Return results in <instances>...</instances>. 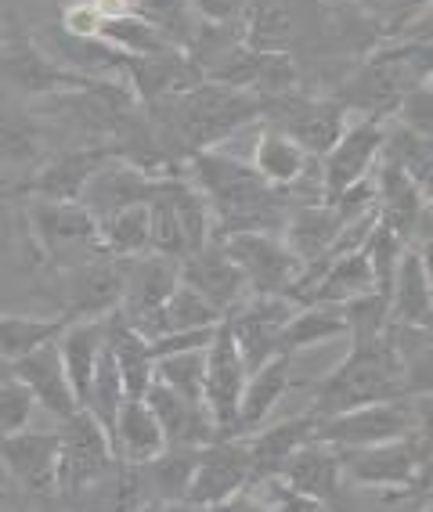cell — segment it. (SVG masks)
I'll return each instance as SVG.
<instances>
[{"mask_svg": "<svg viewBox=\"0 0 433 512\" xmlns=\"http://www.w3.org/2000/svg\"><path fill=\"white\" fill-rule=\"evenodd\" d=\"M397 397H408L405 383H401V357H397L390 336L383 332L369 343H351L340 365L314 383L307 412H314L318 419H329V415L351 412L361 404L397 401Z\"/></svg>", "mask_w": 433, "mask_h": 512, "instance_id": "obj_1", "label": "cell"}, {"mask_svg": "<svg viewBox=\"0 0 433 512\" xmlns=\"http://www.w3.org/2000/svg\"><path fill=\"white\" fill-rule=\"evenodd\" d=\"M340 462L347 484L383 491V502L394 505L430 487V433L419 430L376 448L340 451Z\"/></svg>", "mask_w": 433, "mask_h": 512, "instance_id": "obj_2", "label": "cell"}, {"mask_svg": "<svg viewBox=\"0 0 433 512\" xmlns=\"http://www.w3.org/2000/svg\"><path fill=\"white\" fill-rule=\"evenodd\" d=\"M98 80L102 76L76 73L58 58L44 55L37 40L29 37V29L22 26L19 11H4V19H0V83H8L11 91L40 101L55 98V94L87 91Z\"/></svg>", "mask_w": 433, "mask_h": 512, "instance_id": "obj_3", "label": "cell"}, {"mask_svg": "<svg viewBox=\"0 0 433 512\" xmlns=\"http://www.w3.org/2000/svg\"><path fill=\"white\" fill-rule=\"evenodd\" d=\"M22 235L33 246V256L47 271L69 267V253H80V260L102 253L98 246V220L83 202H47L29 199L22 210Z\"/></svg>", "mask_w": 433, "mask_h": 512, "instance_id": "obj_4", "label": "cell"}, {"mask_svg": "<svg viewBox=\"0 0 433 512\" xmlns=\"http://www.w3.org/2000/svg\"><path fill=\"white\" fill-rule=\"evenodd\" d=\"M127 271L130 260L123 256H91L73 267L51 271V289L47 300L55 303L58 318L65 321H87V318H109L112 311H120L123 289H127Z\"/></svg>", "mask_w": 433, "mask_h": 512, "instance_id": "obj_5", "label": "cell"}, {"mask_svg": "<svg viewBox=\"0 0 433 512\" xmlns=\"http://www.w3.org/2000/svg\"><path fill=\"white\" fill-rule=\"evenodd\" d=\"M415 401H430V397H397V401L361 404L351 412L318 419L314 440H322V444H329L336 451L376 448V444H387V440H401L408 433L426 430V408L419 412Z\"/></svg>", "mask_w": 433, "mask_h": 512, "instance_id": "obj_6", "label": "cell"}, {"mask_svg": "<svg viewBox=\"0 0 433 512\" xmlns=\"http://www.w3.org/2000/svg\"><path fill=\"white\" fill-rule=\"evenodd\" d=\"M260 119L268 127L282 130L289 141L304 148L311 159H322L336 138L343 134V127L351 123V112L343 109L340 101H332L329 94H307V91H289L278 98L264 101Z\"/></svg>", "mask_w": 433, "mask_h": 512, "instance_id": "obj_7", "label": "cell"}, {"mask_svg": "<svg viewBox=\"0 0 433 512\" xmlns=\"http://www.w3.org/2000/svg\"><path fill=\"white\" fill-rule=\"evenodd\" d=\"M116 466L112 440L87 408H76L69 419L58 422V491L69 498L87 487L102 484Z\"/></svg>", "mask_w": 433, "mask_h": 512, "instance_id": "obj_8", "label": "cell"}, {"mask_svg": "<svg viewBox=\"0 0 433 512\" xmlns=\"http://www.w3.org/2000/svg\"><path fill=\"white\" fill-rule=\"evenodd\" d=\"M213 242H221L224 253L235 260V267L246 278L249 296H282L286 300L289 285L304 267V260H296L286 242L271 231H235V235H221Z\"/></svg>", "mask_w": 433, "mask_h": 512, "instance_id": "obj_9", "label": "cell"}, {"mask_svg": "<svg viewBox=\"0 0 433 512\" xmlns=\"http://www.w3.org/2000/svg\"><path fill=\"white\" fill-rule=\"evenodd\" d=\"M383 138H387V119L361 116L343 127L336 145L322 156V170H318L322 202H332L336 195L347 192L351 184L372 177L379 156H383Z\"/></svg>", "mask_w": 433, "mask_h": 512, "instance_id": "obj_10", "label": "cell"}, {"mask_svg": "<svg viewBox=\"0 0 433 512\" xmlns=\"http://www.w3.org/2000/svg\"><path fill=\"white\" fill-rule=\"evenodd\" d=\"M249 372L246 361H242L235 339H231L228 321H217L213 339L206 343V390H203V404L210 412L213 426H217V440L231 437L235 430V415H239V401H242V386H246Z\"/></svg>", "mask_w": 433, "mask_h": 512, "instance_id": "obj_11", "label": "cell"}, {"mask_svg": "<svg viewBox=\"0 0 433 512\" xmlns=\"http://www.w3.org/2000/svg\"><path fill=\"white\" fill-rule=\"evenodd\" d=\"M249 487V451L246 437H221L199 448L192 480H188L185 505L188 509H206L228 502L231 494Z\"/></svg>", "mask_w": 433, "mask_h": 512, "instance_id": "obj_12", "label": "cell"}, {"mask_svg": "<svg viewBox=\"0 0 433 512\" xmlns=\"http://www.w3.org/2000/svg\"><path fill=\"white\" fill-rule=\"evenodd\" d=\"M275 480H282L289 491L322 502L329 512H351V494H347L340 451L322 444V440H307L304 448H296L282 462Z\"/></svg>", "mask_w": 433, "mask_h": 512, "instance_id": "obj_13", "label": "cell"}, {"mask_svg": "<svg viewBox=\"0 0 433 512\" xmlns=\"http://www.w3.org/2000/svg\"><path fill=\"white\" fill-rule=\"evenodd\" d=\"M109 159H116L109 145H80V148L51 152V156L33 170V177L19 184V195L47 199V202H80L87 181H91Z\"/></svg>", "mask_w": 433, "mask_h": 512, "instance_id": "obj_14", "label": "cell"}, {"mask_svg": "<svg viewBox=\"0 0 433 512\" xmlns=\"http://www.w3.org/2000/svg\"><path fill=\"white\" fill-rule=\"evenodd\" d=\"M296 311V303L282 300V296H246L239 307H231L224 314L231 329V339L239 347L246 372H257L260 365H268L278 354V332Z\"/></svg>", "mask_w": 433, "mask_h": 512, "instance_id": "obj_15", "label": "cell"}, {"mask_svg": "<svg viewBox=\"0 0 433 512\" xmlns=\"http://www.w3.org/2000/svg\"><path fill=\"white\" fill-rule=\"evenodd\" d=\"M0 466L26 494L58 491V430H22L0 437Z\"/></svg>", "mask_w": 433, "mask_h": 512, "instance_id": "obj_16", "label": "cell"}, {"mask_svg": "<svg viewBox=\"0 0 433 512\" xmlns=\"http://www.w3.org/2000/svg\"><path fill=\"white\" fill-rule=\"evenodd\" d=\"M166 181H170V177H148L145 170L123 163V159H109V163L87 181L80 202L91 210L94 220H102L116 210L138 206V202H152L163 192Z\"/></svg>", "mask_w": 433, "mask_h": 512, "instance_id": "obj_17", "label": "cell"}, {"mask_svg": "<svg viewBox=\"0 0 433 512\" xmlns=\"http://www.w3.org/2000/svg\"><path fill=\"white\" fill-rule=\"evenodd\" d=\"M177 282H181V260L159 256V253L134 256L127 271V289H123L120 314L138 329L141 321H148L166 300H170Z\"/></svg>", "mask_w": 433, "mask_h": 512, "instance_id": "obj_18", "label": "cell"}, {"mask_svg": "<svg viewBox=\"0 0 433 512\" xmlns=\"http://www.w3.org/2000/svg\"><path fill=\"white\" fill-rule=\"evenodd\" d=\"M181 282L188 289H195L203 300H210L221 314H228L231 307H239L249 296L246 278L235 267V260L221 249V242H210L199 253H188L181 260Z\"/></svg>", "mask_w": 433, "mask_h": 512, "instance_id": "obj_19", "label": "cell"}, {"mask_svg": "<svg viewBox=\"0 0 433 512\" xmlns=\"http://www.w3.org/2000/svg\"><path fill=\"white\" fill-rule=\"evenodd\" d=\"M430 249L405 246L397 260L394 282H390V321L408 329H430L433 314V278H430Z\"/></svg>", "mask_w": 433, "mask_h": 512, "instance_id": "obj_20", "label": "cell"}, {"mask_svg": "<svg viewBox=\"0 0 433 512\" xmlns=\"http://www.w3.org/2000/svg\"><path fill=\"white\" fill-rule=\"evenodd\" d=\"M51 130L33 109L0 98V166L4 170H37L51 156Z\"/></svg>", "mask_w": 433, "mask_h": 512, "instance_id": "obj_21", "label": "cell"}, {"mask_svg": "<svg viewBox=\"0 0 433 512\" xmlns=\"http://www.w3.org/2000/svg\"><path fill=\"white\" fill-rule=\"evenodd\" d=\"M141 401H145L148 408H152V415L159 419L166 444H174V448H206V444L217 440V426H213L206 404L185 401V397H177L174 390L159 386L156 379H152V386L145 390Z\"/></svg>", "mask_w": 433, "mask_h": 512, "instance_id": "obj_22", "label": "cell"}, {"mask_svg": "<svg viewBox=\"0 0 433 512\" xmlns=\"http://www.w3.org/2000/svg\"><path fill=\"white\" fill-rule=\"evenodd\" d=\"M314 430H318V415L304 412V415H293V419L275 422V426H260L257 433H249L246 437L249 487L260 484V480H271L296 448H304L307 440H314Z\"/></svg>", "mask_w": 433, "mask_h": 512, "instance_id": "obj_23", "label": "cell"}, {"mask_svg": "<svg viewBox=\"0 0 433 512\" xmlns=\"http://www.w3.org/2000/svg\"><path fill=\"white\" fill-rule=\"evenodd\" d=\"M11 372H15V379H22V383L29 386L37 408H44L47 415H55L58 422L69 419V415L80 408L73 386L65 379L62 357H58L55 343H47V347L33 350V354H26L22 361H15Z\"/></svg>", "mask_w": 433, "mask_h": 512, "instance_id": "obj_24", "label": "cell"}, {"mask_svg": "<svg viewBox=\"0 0 433 512\" xmlns=\"http://www.w3.org/2000/svg\"><path fill=\"white\" fill-rule=\"evenodd\" d=\"M293 386V357L275 354L268 365H260L257 372H249L246 386H242L239 415H235V430L231 437H249L257 433L268 415L275 412V404L286 397V390Z\"/></svg>", "mask_w": 433, "mask_h": 512, "instance_id": "obj_25", "label": "cell"}, {"mask_svg": "<svg viewBox=\"0 0 433 512\" xmlns=\"http://www.w3.org/2000/svg\"><path fill=\"white\" fill-rule=\"evenodd\" d=\"M105 347H109L112 361H116V372L123 379L127 401H141L145 390L152 386V368H156V357L148 350V339L120 311H112L105 318Z\"/></svg>", "mask_w": 433, "mask_h": 512, "instance_id": "obj_26", "label": "cell"}, {"mask_svg": "<svg viewBox=\"0 0 433 512\" xmlns=\"http://www.w3.org/2000/svg\"><path fill=\"white\" fill-rule=\"evenodd\" d=\"M340 228H343V220H340V213H336V206L318 199V202H304V206L289 210L286 220H282V235L278 238L286 242V249L296 260L311 264V260L329 253L336 235H340Z\"/></svg>", "mask_w": 433, "mask_h": 512, "instance_id": "obj_27", "label": "cell"}, {"mask_svg": "<svg viewBox=\"0 0 433 512\" xmlns=\"http://www.w3.org/2000/svg\"><path fill=\"white\" fill-rule=\"evenodd\" d=\"M55 350L62 357L65 379L73 386L76 401H87V390H91V379L98 372V361H102L105 350V318H87V321H69L65 332L55 339Z\"/></svg>", "mask_w": 433, "mask_h": 512, "instance_id": "obj_28", "label": "cell"}, {"mask_svg": "<svg viewBox=\"0 0 433 512\" xmlns=\"http://www.w3.org/2000/svg\"><path fill=\"white\" fill-rule=\"evenodd\" d=\"M311 163L314 159L307 156L304 148L296 145V141H289L286 134L275 127L260 130L257 141H253V159H249L253 174H257L260 181H268L271 188H278V192H289L293 184L304 181V177L311 174Z\"/></svg>", "mask_w": 433, "mask_h": 512, "instance_id": "obj_29", "label": "cell"}, {"mask_svg": "<svg viewBox=\"0 0 433 512\" xmlns=\"http://www.w3.org/2000/svg\"><path fill=\"white\" fill-rule=\"evenodd\" d=\"M109 440L116 462H127V466H141V462L156 458L166 448L163 426H159V419L145 401H123L120 415L112 422Z\"/></svg>", "mask_w": 433, "mask_h": 512, "instance_id": "obj_30", "label": "cell"}, {"mask_svg": "<svg viewBox=\"0 0 433 512\" xmlns=\"http://www.w3.org/2000/svg\"><path fill=\"white\" fill-rule=\"evenodd\" d=\"M376 289L372 282V267H369V256H365V246L351 249V253H340L332 256L329 264H325L322 278L314 282L311 296L304 303H322V307H340V303L354 300V296L369 293ZM300 303V307H304Z\"/></svg>", "mask_w": 433, "mask_h": 512, "instance_id": "obj_31", "label": "cell"}, {"mask_svg": "<svg viewBox=\"0 0 433 512\" xmlns=\"http://www.w3.org/2000/svg\"><path fill=\"white\" fill-rule=\"evenodd\" d=\"M221 318L224 314L217 311L210 300H203V296L195 293V289H188L185 282H177V289L170 293V300H166L148 321H141L138 332L145 339H159V336H166V332L213 329Z\"/></svg>", "mask_w": 433, "mask_h": 512, "instance_id": "obj_32", "label": "cell"}, {"mask_svg": "<svg viewBox=\"0 0 433 512\" xmlns=\"http://www.w3.org/2000/svg\"><path fill=\"white\" fill-rule=\"evenodd\" d=\"M347 336V325L340 318V307H322V303H304L289 314V321L278 332V354L296 357L300 350L322 347L329 339Z\"/></svg>", "mask_w": 433, "mask_h": 512, "instance_id": "obj_33", "label": "cell"}, {"mask_svg": "<svg viewBox=\"0 0 433 512\" xmlns=\"http://www.w3.org/2000/svg\"><path fill=\"white\" fill-rule=\"evenodd\" d=\"M69 321L58 318V314H47V318H29V314H0V361H22L33 350L55 343L65 332Z\"/></svg>", "mask_w": 433, "mask_h": 512, "instance_id": "obj_34", "label": "cell"}, {"mask_svg": "<svg viewBox=\"0 0 433 512\" xmlns=\"http://www.w3.org/2000/svg\"><path fill=\"white\" fill-rule=\"evenodd\" d=\"M98 40L123 55L134 58H148V55H166V51H177L174 40H166V33H159L145 15L130 11V15H120V19H105L102 29H98Z\"/></svg>", "mask_w": 433, "mask_h": 512, "instance_id": "obj_35", "label": "cell"}, {"mask_svg": "<svg viewBox=\"0 0 433 512\" xmlns=\"http://www.w3.org/2000/svg\"><path fill=\"white\" fill-rule=\"evenodd\" d=\"M98 246L105 256H123V260L148 253V202L98 220Z\"/></svg>", "mask_w": 433, "mask_h": 512, "instance_id": "obj_36", "label": "cell"}, {"mask_svg": "<svg viewBox=\"0 0 433 512\" xmlns=\"http://www.w3.org/2000/svg\"><path fill=\"white\" fill-rule=\"evenodd\" d=\"M152 379L166 390H174L177 397H185L192 404H203L206 390V347L203 350H181V354H163L156 357Z\"/></svg>", "mask_w": 433, "mask_h": 512, "instance_id": "obj_37", "label": "cell"}, {"mask_svg": "<svg viewBox=\"0 0 433 512\" xmlns=\"http://www.w3.org/2000/svg\"><path fill=\"white\" fill-rule=\"evenodd\" d=\"M383 159L397 163L412 177L423 192H430V170H433V156H430V138L405 130L401 123L387 119V138H383Z\"/></svg>", "mask_w": 433, "mask_h": 512, "instance_id": "obj_38", "label": "cell"}, {"mask_svg": "<svg viewBox=\"0 0 433 512\" xmlns=\"http://www.w3.org/2000/svg\"><path fill=\"white\" fill-rule=\"evenodd\" d=\"M340 318L347 325V336L351 343H369V339H379L390 325V296L379 293V289H369V293L354 296V300L340 303Z\"/></svg>", "mask_w": 433, "mask_h": 512, "instance_id": "obj_39", "label": "cell"}, {"mask_svg": "<svg viewBox=\"0 0 433 512\" xmlns=\"http://www.w3.org/2000/svg\"><path fill=\"white\" fill-rule=\"evenodd\" d=\"M123 401H127V394H123V379L120 372H116V361H112L109 347L102 350V361H98V372H94L91 379V390H87V401H83V408L94 415V419L102 422V430L112 433V422H116V415H120Z\"/></svg>", "mask_w": 433, "mask_h": 512, "instance_id": "obj_40", "label": "cell"}, {"mask_svg": "<svg viewBox=\"0 0 433 512\" xmlns=\"http://www.w3.org/2000/svg\"><path fill=\"white\" fill-rule=\"evenodd\" d=\"M170 181H174V177H170ZM170 181L163 184V192H159L156 199L148 202V253L185 260V235H181L174 202H170Z\"/></svg>", "mask_w": 433, "mask_h": 512, "instance_id": "obj_41", "label": "cell"}, {"mask_svg": "<svg viewBox=\"0 0 433 512\" xmlns=\"http://www.w3.org/2000/svg\"><path fill=\"white\" fill-rule=\"evenodd\" d=\"M134 4H138V15H145L159 33H166V40H174L185 51L195 33V22H199L188 0H134Z\"/></svg>", "mask_w": 433, "mask_h": 512, "instance_id": "obj_42", "label": "cell"}, {"mask_svg": "<svg viewBox=\"0 0 433 512\" xmlns=\"http://www.w3.org/2000/svg\"><path fill=\"white\" fill-rule=\"evenodd\" d=\"M405 253V242L387 228V224H379L369 231L365 238V256H369V267H372V282H376L379 293L390 296V282H394V271H397V260Z\"/></svg>", "mask_w": 433, "mask_h": 512, "instance_id": "obj_43", "label": "cell"}, {"mask_svg": "<svg viewBox=\"0 0 433 512\" xmlns=\"http://www.w3.org/2000/svg\"><path fill=\"white\" fill-rule=\"evenodd\" d=\"M33 412H37V401L29 394V386L22 379H15V375H8L0 383V437L29 430Z\"/></svg>", "mask_w": 433, "mask_h": 512, "instance_id": "obj_44", "label": "cell"}, {"mask_svg": "<svg viewBox=\"0 0 433 512\" xmlns=\"http://www.w3.org/2000/svg\"><path fill=\"white\" fill-rule=\"evenodd\" d=\"M390 119H394V123H401L405 130H415V134L430 138V134H433V87H430V80L415 83L412 91L397 101V109H394V116H390Z\"/></svg>", "mask_w": 433, "mask_h": 512, "instance_id": "obj_45", "label": "cell"}, {"mask_svg": "<svg viewBox=\"0 0 433 512\" xmlns=\"http://www.w3.org/2000/svg\"><path fill=\"white\" fill-rule=\"evenodd\" d=\"M102 15L91 0H73L58 11V33L73 40H98V29H102Z\"/></svg>", "mask_w": 433, "mask_h": 512, "instance_id": "obj_46", "label": "cell"}, {"mask_svg": "<svg viewBox=\"0 0 433 512\" xmlns=\"http://www.w3.org/2000/svg\"><path fill=\"white\" fill-rule=\"evenodd\" d=\"M260 494H264V502L271 505V512H329L322 502H314V498H304V494L289 491L282 480H260V484H253Z\"/></svg>", "mask_w": 433, "mask_h": 512, "instance_id": "obj_47", "label": "cell"}, {"mask_svg": "<svg viewBox=\"0 0 433 512\" xmlns=\"http://www.w3.org/2000/svg\"><path fill=\"white\" fill-rule=\"evenodd\" d=\"M192 15L199 22H213V26H231V22H246L249 0H188Z\"/></svg>", "mask_w": 433, "mask_h": 512, "instance_id": "obj_48", "label": "cell"}, {"mask_svg": "<svg viewBox=\"0 0 433 512\" xmlns=\"http://www.w3.org/2000/svg\"><path fill=\"white\" fill-rule=\"evenodd\" d=\"M210 512H271V505L264 502V494L257 487H242L239 494H231L228 502L213 505Z\"/></svg>", "mask_w": 433, "mask_h": 512, "instance_id": "obj_49", "label": "cell"}, {"mask_svg": "<svg viewBox=\"0 0 433 512\" xmlns=\"http://www.w3.org/2000/svg\"><path fill=\"white\" fill-rule=\"evenodd\" d=\"M19 235H22V217L11 210V206H4V202H0V260L15 249Z\"/></svg>", "mask_w": 433, "mask_h": 512, "instance_id": "obj_50", "label": "cell"}, {"mask_svg": "<svg viewBox=\"0 0 433 512\" xmlns=\"http://www.w3.org/2000/svg\"><path fill=\"white\" fill-rule=\"evenodd\" d=\"M91 4L98 8V15H102V19H120V15L138 11V4H134V0H91Z\"/></svg>", "mask_w": 433, "mask_h": 512, "instance_id": "obj_51", "label": "cell"}, {"mask_svg": "<svg viewBox=\"0 0 433 512\" xmlns=\"http://www.w3.org/2000/svg\"><path fill=\"white\" fill-rule=\"evenodd\" d=\"M138 512H206V509H188V505H145Z\"/></svg>", "mask_w": 433, "mask_h": 512, "instance_id": "obj_52", "label": "cell"}, {"mask_svg": "<svg viewBox=\"0 0 433 512\" xmlns=\"http://www.w3.org/2000/svg\"><path fill=\"white\" fill-rule=\"evenodd\" d=\"M8 375H15V372H11V365H8V361H0V383H4V379H8Z\"/></svg>", "mask_w": 433, "mask_h": 512, "instance_id": "obj_53", "label": "cell"}, {"mask_svg": "<svg viewBox=\"0 0 433 512\" xmlns=\"http://www.w3.org/2000/svg\"><path fill=\"white\" fill-rule=\"evenodd\" d=\"M0 512H11V509H8V505H0Z\"/></svg>", "mask_w": 433, "mask_h": 512, "instance_id": "obj_54", "label": "cell"}]
</instances>
